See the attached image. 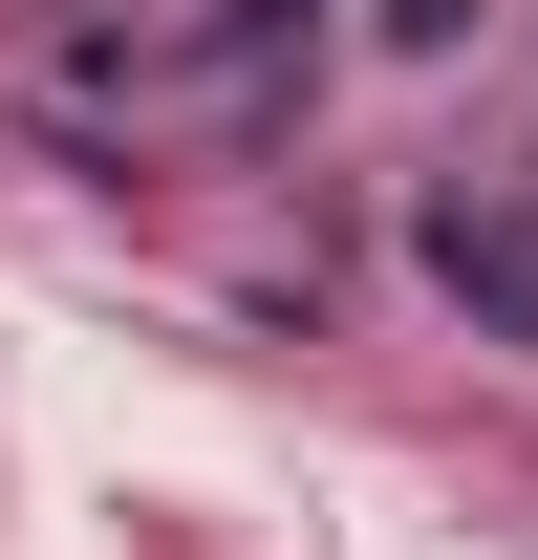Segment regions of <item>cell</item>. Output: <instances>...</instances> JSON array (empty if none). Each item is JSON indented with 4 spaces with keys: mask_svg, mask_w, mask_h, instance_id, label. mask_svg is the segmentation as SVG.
<instances>
[{
    "mask_svg": "<svg viewBox=\"0 0 538 560\" xmlns=\"http://www.w3.org/2000/svg\"><path fill=\"white\" fill-rule=\"evenodd\" d=\"M409 259L453 280V302L495 324V346H538V195H517V173H453V195L409 215Z\"/></svg>",
    "mask_w": 538,
    "mask_h": 560,
    "instance_id": "1",
    "label": "cell"
},
{
    "mask_svg": "<svg viewBox=\"0 0 538 560\" xmlns=\"http://www.w3.org/2000/svg\"><path fill=\"white\" fill-rule=\"evenodd\" d=\"M473 22H495V0H388V44H409V66H453Z\"/></svg>",
    "mask_w": 538,
    "mask_h": 560,
    "instance_id": "2",
    "label": "cell"
}]
</instances>
